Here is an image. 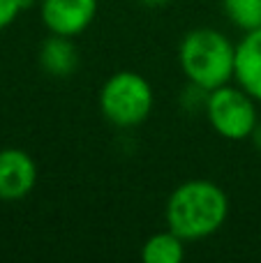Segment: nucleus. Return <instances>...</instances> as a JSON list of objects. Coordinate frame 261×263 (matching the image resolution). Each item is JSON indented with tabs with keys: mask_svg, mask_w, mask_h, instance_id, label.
Listing matches in <instances>:
<instances>
[{
	"mask_svg": "<svg viewBox=\"0 0 261 263\" xmlns=\"http://www.w3.org/2000/svg\"><path fill=\"white\" fill-rule=\"evenodd\" d=\"M166 227L185 242L211 238L229 217V199L225 190L211 180H188L166 199Z\"/></svg>",
	"mask_w": 261,
	"mask_h": 263,
	"instance_id": "1",
	"label": "nucleus"
},
{
	"mask_svg": "<svg viewBox=\"0 0 261 263\" xmlns=\"http://www.w3.org/2000/svg\"><path fill=\"white\" fill-rule=\"evenodd\" d=\"M178 63L192 86L211 92L234 79L236 46L220 30L197 28L180 40Z\"/></svg>",
	"mask_w": 261,
	"mask_h": 263,
	"instance_id": "2",
	"label": "nucleus"
},
{
	"mask_svg": "<svg viewBox=\"0 0 261 263\" xmlns=\"http://www.w3.org/2000/svg\"><path fill=\"white\" fill-rule=\"evenodd\" d=\"M153 104H155V95L148 79L129 69L111 74L100 90L102 116L111 125L123 129L146 123Z\"/></svg>",
	"mask_w": 261,
	"mask_h": 263,
	"instance_id": "3",
	"label": "nucleus"
},
{
	"mask_svg": "<svg viewBox=\"0 0 261 263\" xmlns=\"http://www.w3.org/2000/svg\"><path fill=\"white\" fill-rule=\"evenodd\" d=\"M259 102L250 97L240 86H220L208 92L206 97V116L211 127L229 141L252 139L254 129L259 127Z\"/></svg>",
	"mask_w": 261,
	"mask_h": 263,
	"instance_id": "4",
	"label": "nucleus"
},
{
	"mask_svg": "<svg viewBox=\"0 0 261 263\" xmlns=\"http://www.w3.org/2000/svg\"><path fill=\"white\" fill-rule=\"evenodd\" d=\"M40 14L53 35L79 37L97 16V0H40Z\"/></svg>",
	"mask_w": 261,
	"mask_h": 263,
	"instance_id": "5",
	"label": "nucleus"
},
{
	"mask_svg": "<svg viewBox=\"0 0 261 263\" xmlns=\"http://www.w3.org/2000/svg\"><path fill=\"white\" fill-rule=\"evenodd\" d=\"M37 185V164L26 150H0V201H21Z\"/></svg>",
	"mask_w": 261,
	"mask_h": 263,
	"instance_id": "6",
	"label": "nucleus"
},
{
	"mask_svg": "<svg viewBox=\"0 0 261 263\" xmlns=\"http://www.w3.org/2000/svg\"><path fill=\"white\" fill-rule=\"evenodd\" d=\"M234 81L261 104V28L245 32L236 44Z\"/></svg>",
	"mask_w": 261,
	"mask_h": 263,
	"instance_id": "7",
	"label": "nucleus"
},
{
	"mask_svg": "<svg viewBox=\"0 0 261 263\" xmlns=\"http://www.w3.org/2000/svg\"><path fill=\"white\" fill-rule=\"evenodd\" d=\"M74 37L53 35L51 32L40 46V65L49 77L67 79L79 67V49L74 46Z\"/></svg>",
	"mask_w": 261,
	"mask_h": 263,
	"instance_id": "8",
	"label": "nucleus"
},
{
	"mask_svg": "<svg viewBox=\"0 0 261 263\" xmlns=\"http://www.w3.org/2000/svg\"><path fill=\"white\" fill-rule=\"evenodd\" d=\"M185 259V240L169 231L153 233L141 247L143 263H180Z\"/></svg>",
	"mask_w": 261,
	"mask_h": 263,
	"instance_id": "9",
	"label": "nucleus"
},
{
	"mask_svg": "<svg viewBox=\"0 0 261 263\" xmlns=\"http://www.w3.org/2000/svg\"><path fill=\"white\" fill-rule=\"evenodd\" d=\"M225 16L243 32L261 28V0H222Z\"/></svg>",
	"mask_w": 261,
	"mask_h": 263,
	"instance_id": "10",
	"label": "nucleus"
},
{
	"mask_svg": "<svg viewBox=\"0 0 261 263\" xmlns=\"http://www.w3.org/2000/svg\"><path fill=\"white\" fill-rule=\"evenodd\" d=\"M23 7H26L23 0H0V30L12 26Z\"/></svg>",
	"mask_w": 261,
	"mask_h": 263,
	"instance_id": "11",
	"label": "nucleus"
},
{
	"mask_svg": "<svg viewBox=\"0 0 261 263\" xmlns=\"http://www.w3.org/2000/svg\"><path fill=\"white\" fill-rule=\"evenodd\" d=\"M141 5H146V7H164V5H169L171 0H139Z\"/></svg>",
	"mask_w": 261,
	"mask_h": 263,
	"instance_id": "12",
	"label": "nucleus"
},
{
	"mask_svg": "<svg viewBox=\"0 0 261 263\" xmlns=\"http://www.w3.org/2000/svg\"><path fill=\"white\" fill-rule=\"evenodd\" d=\"M23 3H26V7H28V5H32V3H35V0H23Z\"/></svg>",
	"mask_w": 261,
	"mask_h": 263,
	"instance_id": "13",
	"label": "nucleus"
}]
</instances>
